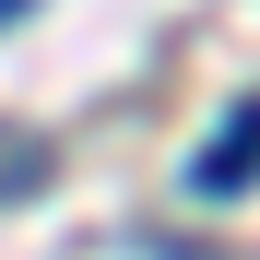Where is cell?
<instances>
[{
	"label": "cell",
	"instance_id": "obj_1",
	"mask_svg": "<svg viewBox=\"0 0 260 260\" xmlns=\"http://www.w3.org/2000/svg\"><path fill=\"white\" fill-rule=\"evenodd\" d=\"M248 178H260V95H248V107H237V118H225V130L201 142L189 189H201V201H225V189H248Z\"/></svg>",
	"mask_w": 260,
	"mask_h": 260
},
{
	"label": "cell",
	"instance_id": "obj_2",
	"mask_svg": "<svg viewBox=\"0 0 260 260\" xmlns=\"http://www.w3.org/2000/svg\"><path fill=\"white\" fill-rule=\"evenodd\" d=\"M12 12H24V0H0V24H12Z\"/></svg>",
	"mask_w": 260,
	"mask_h": 260
}]
</instances>
